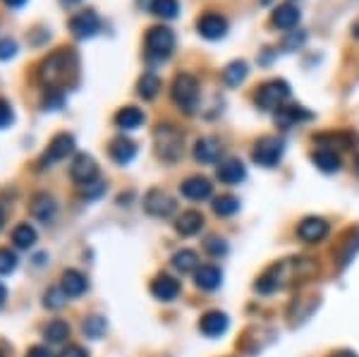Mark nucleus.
Returning <instances> with one entry per match:
<instances>
[{"mask_svg":"<svg viewBox=\"0 0 359 357\" xmlns=\"http://www.w3.org/2000/svg\"><path fill=\"white\" fill-rule=\"evenodd\" d=\"M151 13L156 17H163V20H175L180 13V3L177 0H154Z\"/></svg>","mask_w":359,"mask_h":357,"instance_id":"obj_32","label":"nucleus"},{"mask_svg":"<svg viewBox=\"0 0 359 357\" xmlns=\"http://www.w3.org/2000/svg\"><path fill=\"white\" fill-rule=\"evenodd\" d=\"M297 235L304 240V243H321L323 238L328 235V223L323 218H304L297 228Z\"/></svg>","mask_w":359,"mask_h":357,"instance_id":"obj_15","label":"nucleus"},{"mask_svg":"<svg viewBox=\"0 0 359 357\" xmlns=\"http://www.w3.org/2000/svg\"><path fill=\"white\" fill-rule=\"evenodd\" d=\"M304 39H306V36H304L302 32H299V34H294V32H292L290 36H287L285 41H283V48H285V50H297L299 46L304 43Z\"/></svg>","mask_w":359,"mask_h":357,"instance_id":"obj_42","label":"nucleus"},{"mask_svg":"<svg viewBox=\"0 0 359 357\" xmlns=\"http://www.w3.org/2000/svg\"><path fill=\"white\" fill-rule=\"evenodd\" d=\"M311 161H314L316 168L323 170V173H338L340 170V156L333 151V149H326V147L316 149V151L311 154Z\"/></svg>","mask_w":359,"mask_h":357,"instance_id":"obj_25","label":"nucleus"},{"mask_svg":"<svg viewBox=\"0 0 359 357\" xmlns=\"http://www.w3.org/2000/svg\"><path fill=\"white\" fill-rule=\"evenodd\" d=\"M3 223H5V214H3V209H0V228H3Z\"/></svg>","mask_w":359,"mask_h":357,"instance_id":"obj_50","label":"nucleus"},{"mask_svg":"<svg viewBox=\"0 0 359 357\" xmlns=\"http://www.w3.org/2000/svg\"><path fill=\"white\" fill-rule=\"evenodd\" d=\"M72 151H74V137L72 135H57V137H53V142H50L48 151L43 154V159L39 161V166L46 168V166L55 163V161L67 159Z\"/></svg>","mask_w":359,"mask_h":357,"instance_id":"obj_12","label":"nucleus"},{"mask_svg":"<svg viewBox=\"0 0 359 357\" xmlns=\"http://www.w3.org/2000/svg\"><path fill=\"white\" fill-rule=\"evenodd\" d=\"M27 357H53V355H50V350L43 348V345H34V348L27 353Z\"/></svg>","mask_w":359,"mask_h":357,"instance_id":"obj_44","label":"nucleus"},{"mask_svg":"<svg viewBox=\"0 0 359 357\" xmlns=\"http://www.w3.org/2000/svg\"><path fill=\"white\" fill-rule=\"evenodd\" d=\"M111 159L115 161L118 166H127V163H132L137 156V147H135V142L132 140H127V137H118V140H113L111 142Z\"/></svg>","mask_w":359,"mask_h":357,"instance_id":"obj_20","label":"nucleus"},{"mask_svg":"<svg viewBox=\"0 0 359 357\" xmlns=\"http://www.w3.org/2000/svg\"><path fill=\"white\" fill-rule=\"evenodd\" d=\"M103 189H106V185L96 180V182H91V185H84L82 192H84V197H98V194H101Z\"/></svg>","mask_w":359,"mask_h":357,"instance_id":"obj_43","label":"nucleus"},{"mask_svg":"<svg viewBox=\"0 0 359 357\" xmlns=\"http://www.w3.org/2000/svg\"><path fill=\"white\" fill-rule=\"evenodd\" d=\"M67 3H77V0H67Z\"/></svg>","mask_w":359,"mask_h":357,"instance_id":"obj_51","label":"nucleus"},{"mask_svg":"<svg viewBox=\"0 0 359 357\" xmlns=\"http://www.w3.org/2000/svg\"><path fill=\"white\" fill-rule=\"evenodd\" d=\"M69 177L82 187L96 182V177H98L96 161L91 156H86V154H79V156L72 161V166H69Z\"/></svg>","mask_w":359,"mask_h":357,"instance_id":"obj_10","label":"nucleus"},{"mask_svg":"<svg viewBox=\"0 0 359 357\" xmlns=\"http://www.w3.org/2000/svg\"><path fill=\"white\" fill-rule=\"evenodd\" d=\"M314 271H316V267L309 259H283V262L266 269L264 276L257 281V285H254V290L262 292V295H269V292L283 290V288L292 285L294 281L304 278V276H309Z\"/></svg>","mask_w":359,"mask_h":357,"instance_id":"obj_1","label":"nucleus"},{"mask_svg":"<svg viewBox=\"0 0 359 357\" xmlns=\"http://www.w3.org/2000/svg\"><path fill=\"white\" fill-rule=\"evenodd\" d=\"M62 103H65V96H62L60 89H48L43 96V106L46 111H57V108H62Z\"/></svg>","mask_w":359,"mask_h":357,"instance_id":"obj_36","label":"nucleus"},{"mask_svg":"<svg viewBox=\"0 0 359 357\" xmlns=\"http://www.w3.org/2000/svg\"><path fill=\"white\" fill-rule=\"evenodd\" d=\"M161 91V79L156 77L154 72H144L139 77V84H137V94L142 96L144 101H151L156 99V94Z\"/></svg>","mask_w":359,"mask_h":357,"instance_id":"obj_28","label":"nucleus"},{"mask_svg":"<svg viewBox=\"0 0 359 357\" xmlns=\"http://www.w3.org/2000/svg\"><path fill=\"white\" fill-rule=\"evenodd\" d=\"M221 156H223V147L218 140H213V137H204V140L196 142L194 159L199 161V163H218V159Z\"/></svg>","mask_w":359,"mask_h":357,"instance_id":"obj_16","label":"nucleus"},{"mask_svg":"<svg viewBox=\"0 0 359 357\" xmlns=\"http://www.w3.org/2000/svg\"><path fill=\"white\" fill-rule=\"evenodd\" d=\"M180 189H182V197H187L189 201H204L213 194L211 180H206V177H201V175L187 177V180L180 185Z\"/></svg>","mask_w":359,"mask_h":357,"instance_id":"obj_13","label":"nucleus"},{"mask_svg":"<svg viewBox=\"0 0 359 357\" xmlns=\"http://www.w3.org/2000/svg\"><path fill=\"white\" fill-rule=\"evenodd\" d=\"M103 331H106V319H101V316H91L84 321V333L89 338H101Z\"/></svg>","mask_w":359,"mask_h":357,"instance_id":"obj_35","label":"nucleus"},{"mask_svg":"<svg viewBox=\"0 0 359 357\" xmlns=\"http://www.w3.org/2000/svg\"><path fill=\"white\" fill-rule=\"evenodd\" d=\"M213 211H216L218 216H233L240 211V199L230 197V194H225V197H218L213 201Z\"/></svg>","mask_w":359,"mask_h":357,"instance_id":"obj_34","label":"nucleus"},{"mask_svg":"<svg viewBox=\"0 0 359 357\" xmlns=\"http://www.w3.org/2000/svg\"><path fill=\"white\" fill-rule=\"evenodd\" d=\"M154 144H156V154H158L161 159L168 161V163H175V161L182 156L184 135L175 125L161 123L158 128L154 130Z\"/></svg>","mask_w":359,"mask_h":357,"instance_id":"obj_4","label":"nucleus"},{"mask_svg":"<svg viewBox=\"0 0 359 357\" xmlns=\"http://www.w3.org/2000/svg\"><path fill=\"white\" fill-rule=\"evenodd\" d=\"M74 74H77V53L72 48H57L39 65V82L46 89H60L69 84Z\"/></svg>","mask_w":359,"mask_h":357,"instance_id":"obj_2","label":"nucleus"},{"mask_svg":"<svg viewBox=\"0 0 359 357\" xmlns=\"http://www.w3.org/2000/svg\"><path fill=\"white\" fill-rule=\"evenodd\" d=\"M15 120V113H13V106H10L5 99H0V130L8 128L10 123Z\"/></svg>","mask_w":359,"mask_h":357,"instance_id":"obj_39","label":"nucleus"},{"mask_svg":"<svg viewBox=\"0 0 359 357\" xmlns=\"http://www.w3.org/2000/svg\"><path fill=\"white\" fill-rule=\"evenodd\" d=\"M221 278H223V274L218 271L216 267H201V269H196V276H194L196 285L204 288V290H213V288H218L221 285Z\"/></svg>","mask_w":359,"mask_h":357,"instance_id":"obj_29","label":"nucleus"},{"mask_svg":"<svg viewBox=\"0 0 359 357\" xmlns=\"http://www.w3.org/2000/svg\"><path fill=\"white\" fill-rule=\"evenodd\" d=\"M206 252H208V255H213V257H221V255L228 252V245H225L223 240H218V238H211L206 243Z\"/></svg>","mask_w":359,"mask_h":357,"instance_id":"obj_41","label":"nucleus"},{"mask_svg":"<svg viewBox=\"0 0 359 357\" xmlns=\"http://www.w3.org/2000/svg\"><path fill=\"white\" fill-rule=\"evenodd\" d=\"M60 357H86V353H84L82 348H79V345H69V348Z\"/></svg>","mask_w":359,"mask_h":357,"instance_id":"obj_45","label":"nucleus"},{"mask_svg":"<svg viewBox=\"0 0 359 357\" xmlns=\"http://www.w3.org/2000/svg\"><path fill=\"white\" fill-rule=\"evenodd\" d=\"M352 34H355V36L359 39V22H357V25H355V27H352Z\"/></svg>","mask_w":359,"mask_h":357,"instance_id":"obj_49","label":"nucleus"},{"mask_svg":"<svg viewBox=\"0 0 359 357\" xmlns=\"http://www.w3.org/2000/svg\"><path fill=\"white\" fill-rule=\"evenodd\" d=\"M69 32H72L74 39H91L101 32V17H98L94 10H82L69 20Z\"/></svg>","mask_w":359,"mask_h":357,"instance_id":"obj_8","label":"nucleus"},{"mask_svg":"<svg viewBox=\"0 0 359 357\" xmlns=\"http://www.w3.org/2000/svg\"><path fill=\"white\" fill-rule=\"evenodd\" d=\"M201 228H204V216H201L199 211H184V214L180 216L177 223H175V230L180 235H184V238L196 235Z\"/></svg>","mask_w":359,"mask_h":357,"instance_id":"obj_24","label":"nucleus"},{"mask_svg":"<svg viewBox=\"0 0 359 357\" xmlns=\"http://www.w3.org/2000/svg\"><path fill=\"white\" fill-rule=\"evenodd\" d=\"M13 243L20 250H29V247H34V243H36V230L29 226V223H22V226H17L13 230Z\"/></svg>","mask_w":359,"mask_h":357,"instance_id":"obj_31","label":"nucleus"},{"mask_svg":"<svg viewBox=\"0 0 359 357\" xmlns=\"http://www.w3.org/2000/svg\"><path fill=\"white\" fill-rule=\"evenodd\" d=\"M62 292H65L67 297H79L86 292V288H89V283H86V278L79 271H74V269H69V271L62 274Z\"/></svg>","mask_w":359,"mask_h":357,"instance_id":"obj_22","label":"nucleus"},{"mask_svg":"<svg viewBox=\"0 0 359 357\" xmlns=\"http://www.w3.org/2000/svg\"><path fill=\"white\" fill-rule=\"evenodd\" d=\"M170 96H172V103H175L180 111L192 115L196 111V106H199V82H196L194 74L180 72L177 77L172 79Z\"/></svg>","mask_w":359,"mask_h":357,"instance_id":"obj_3","label":"nucleus"},{"mask_svg":"<svg viewBox=\"0 0 359 357\" xmlns=\"http://www.w3.org/2000/svg\"><path fill=\"white\" fill-rule=\"evenodd\" d=\"M5 300H8V288L0 283V307H3V302H5Z\"/></svg>","mask_w":359,"mask_h":357,"instance_id":"obj_47","label":"nucleus"},{"mask_svg":"<svg viewBox=\"0 0 359 357\" xmlns=\"http://www.w3.org/2000/svg\"><path fill=\"white\" fill-rule=\"evenodd\" d=\"M17 267V257L10 250H0V276L13 274Z\"/></svg>","mask_w":359,"mask_h":357,"instance_id":"obj_38","label":"nucleus"},{"mask_svg":"<svg viewBox=\"0 0 359 357\" xmlns=\"http://www.w3.org/2000/svg\"><path fill=\"white\" fill-rule=\"evenodd\" d=\"M311 118H314V115L302 106H287V108L280 106L276 111V125L283 130H290V128H294V125L306 123V120H311Z\"/></svg>","mask_w":359,"mask_h":357,"instance_id":"obj_14","label":"nucleus"},{"mask_svg":"<svg viewBox=\"0 0 359 357\" xmlns=\"http://www.w3.org/2000/svg\"><path fill=\"white\" fill-rule=\"evenodd\" d=\"M144 209H147V214H151L156 218H168L170 214H175L177 204L170 194L163 192V189H151V192L144 197Z\"/></svg>","mask_w":359,"mask_h":357,"instance_id":"obj_9","label":"nucleus"},{"mask_svg":"<svg viewBox=\"0 0 359 357\" xmlns=\"http://www.w3.org/2000/svg\"><path fill=\"white\" fill-rule=\"evenodd\" d=\"M55 211H57V204H55V199L50 197V194H36L32 201V216L36 218V221H41V223H50L55 218Z\"/></svg>","mask_w":359,"mask_h":357,"instance_id":"obj_18","label":"nucleus"},{"mask_svg":"<svg viewBox=\"0 0 359 357\" xmlns=\"http://www.w3.org/2000/svg\"><path fill=\"white\" fill-rule=\"evenodd\" d=\"M249 74V65L245 60H233L228 67L223 70V82L228 86H240L247 79Z\"/></svg>","mask_w":359,"mask_h":357,"instance_id":"obj_27","label":"nucleus"},{"mask_svg":"<svg viewBox=\"0 0 359 357\" xmlns=\"http://www.w3.org/2000/svg\"><path fill=\"white\" fill-rule=\"evenodd\" d=\"M196 32L208 41H218V39H223L228 34V20L216 13H206L196 20Z\"/></svg>","mask_w":359,"mask_h":357,"instance_id":"obj_11","label":"nucleus"},{"mask_svg":"<svg viewBox=\"0 0 359 357\" xmlns=\"http://www.w3.org/2000/svg\"><path fill=\"white\" fill-rule=\"evenodd\" d=\"M172 267H175L180 274L196 271V267H199V257H196V252H192V250H182L172 257Z\"/></svg>","mask_w":359,"mask_h":357,"instance_id":"obj_30","label":"nucleus"},{"mask_svg":"<svg viewBox=\"0 0 359 357\" xmlns=\"http://www.w3.org/2000/svg\"><path fill=\"white\" fill-rule=\"evenodd\" d=\"M17 53V43L13 39H0V60H10Z\"/></svg>","mask_w":359,"mask_h":357,"instance_id":"obj_40","label":"nucleus"},{"mask_svg":"<svg viewBox=\"0 0 359 357\" xmlns=\"http://www.w3.org/2000/svg\"><path fill=\"white\" fill-rule=\"evenodd\" d=\"M218 180L225 182V185H237V182H242L247 177V170H245V163L237 159H230V161H223L221 166H218Z\"/></svg>","mask_w":359,"mask_h":357,"instance_id":"obj_19","label":"nucleus"},{"mask_svg":"<svg viewBox=\"0 0 359 357\" xmlns=\"http://www.w3.org/2000/svg\"><path fill=\"white\" fill-rule=\"evenodd\" d=\"M5 5H8V8H22V5H27V0H3Z\"/></svg>","mask_w":359,"mask_h":357,"instance_id":"obj_46","label":"nucleus"},{"mask_svg":"<svg viewBox=\"0 0 359 357\" xmlns=\"http://www.w3.org/2000/svg\"><path fill=\"white\" fill-rule=\"evenodd\" d=\"M333 357H357L355 353H338V355H333Z\"/></svg>","mask_w":359,"mask_h":357,"instance_id":"obj_48","label":"nucleus"},{"mask_svg":"<svg viewBox=\"0 0 359 357\" xmlns=\"http://www.w3.org/2000/svg\"><path fill=\"white\" fill-rule=\"evenodd\" d=\"M228 316H225L223 312H208L201 316V321H199V329L204 336L208 338H218V336H223L225 331H228Z\"/></svg>","mask_w":359,"mask_h":357,"instance_id":"obj_17","label":"nucleus"},{"mask_svg":"<svg viewBox=\"0 0 359 357\" xmlns=\"http://www.w3.org/2000/svg\"><path fill=\"white\" fill-rule=\"evenodd\" d=\"M151 295L156 297V300H163V302H170L175 300V297L180 295V283L172 276H158V278L151 283Z\"/></svg>","mask_w":359,"mask_h":357,"instance_id":"obj_21","label":"nucleus"},{"mask_svg":"<svg viewBox=\"0 0 359 357\" xmlns=\"http://www.w3.org/2000/svg\"><path fill=\"white\" fill-rule=\"evenodd\" d=\"M285 154V144L278 137H262L252 149V161L262 168H276Z\"/></svg>","mask_w":359,"mask_h":357,"instance_id":"obj_7","label":"nucleus"},{"mask_svg":"<svg viewBox=\"0 0 359 357\" xmlns=\"http://www.w3.org/2000/svg\"><path fill=\"white\" fill-rule=\"evenodd\" d=\"M43 336H46V341H50V343H62L69 336V326L65 324V321L55 319V321H50V324L46 326Z\"/></svg>","mask_w":359,"mask_h":357,"instance_id":"obj_33","label":"nucleus"},{"mask_svg":"<svg viewBox=\"0 0 359 357\" xmlns=\"http://www.w3.org/2000/svg\"><path fill=\"white\" fill-rule=\"evenodd\" d=\"M299 22V10L294 5L285 3V5H278L273 10V25L278 29H294Z\"/></svg>","mask_w":359,"mask_h":357,"instance_id":"obj_26","label":"nucleus"},{"mask_svg":"<svg viewBox=\"0 0 359 357\" xmlns=\"http://www.w3.org/2000/svg\"><path fill=\"white\" fill-rule=\"evenodd\" d=\"M287 99H290V84L285 79H271V82L259 86L257 96H254L262 111H278Z\"/></svg>","mask_w":359,"mask_h":357,"instance_id":"obj_6","label":"nucleus"},{"mask_svg":"<svg viewBox=\"0 0 359 357\" xmlns=\"http://www.w3.org/2000/svg\"><path fill=\"white\" fill-rule=\"evenodd\" d=\"M175 50V34L168 27H151L147 32V58L154 62H163Z\"/></svg>","mask_w":359,"mask_h":357,"instance_id":"obj_5","label":"nucleus"},{"mask_svg":"<svg viewBox=\"0 0 359 357\" xmlns=\"http://www.w3.org/2000/svg\"><path fill=\"white\" fill-rule=\"evenodd\" d=\"M65 300H67V295L62 292V288H53V290L46 292L43 304H46V307H50V309H57V307H62V304H65Z\"/></svg>","mask_w":359,"mask_h":357,"instance_id":"obj_37","label":"nucleus"},{"mask_svg":"<svg viewBox=\"0 0 359 357\" xmlns=\"http://www.w3.org/2000/svg\"><path fill=\"white\" fill-rule=\"evenodd\" d=\"M115 125H118L120 130H137L144 125V113L139 111L135 106H125L120 108L118 113H115Z\"/></svg>","mask_w":359,"mask_h":357,"instance_id":"obj_23","label":"nucleus"}]
</instances>
